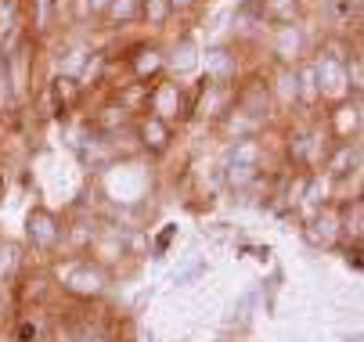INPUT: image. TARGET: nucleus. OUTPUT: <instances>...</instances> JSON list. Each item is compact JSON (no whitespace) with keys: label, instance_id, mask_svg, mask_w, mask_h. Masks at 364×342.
I'll return each instance as SVG.
<instances>
[{"label":"nucleus","instance_id":"8","mask_svg":"<svg viewBox=\"0 0 364 342\" xmlns=\"http://www.w3.org/2000/svg\"><path fill=\"white\" fill-rule=\"evenodd\" d=\"M198 72L205 83H217V87H235L242 79V58L231 43H217L210 51H202L198 58Z\"/></svg>","mask_w":364,"mask_h":342},{"label":"nucleus","instance_id":"27","mask_svg":"<svg viewBox=\"0 0 364 342\" xmlns=\"http://www.w3.org/2000/svg\"><path fill=\"white\" fill-rule=\"evenodd\" d=\"M350 4H353V8H360V4H364V0H350Z\"/></svg>","mask_w":364,"mask_h":342},{"label":"nucleus","instance_id":"24","mask_svg":"<svg viewBox=\"0 0 364 342\" xmlns=\"http://www.w3.org/2000/svg\"><path fill=\"white\" fill-rule=\"evenodd\" d=\"M346 90H350V97H360V90H364V62H360V47H353L350 58H346Z\"/></svg>","mask_w":364,"mask_h":342},{"label":"nucleus","instance_id":"10","mask_svg":"<svg viewBox=\"0 0 364 342\" xmlns=\"http://www.w3.org/2000/svg\"><path fill=\"white\" fill-rule=\"evenodd\" d=\"M231 109H235V87H217V83H205V79L198 76L191 119H205L210 126H217V123L228 119Z\"/></svg>","mask_w":364,"mask_h":342},{"label":"nucleus","instance_id":"17","mask_svg":"<svg viewBox=\"0 0 364 342\" xmlns=\"http://www.w3.org/2000/svg\"><path fill=\"white\" fill-rule=\"evenodd\" d=\"M47 97H50V112H55L58 119H65V116H73L76 109H80V101H83V90H80V83L73 79V76H50V83H47Z\"/></svg>","mask_w":364,"mask_h":342},{"label":"nucleus","instance_id":"6","mask_svg":"<svg viewBox=\"0 0 364 342\" xmlns=\"http://www.w3.org/2000/svg\"><path fill=\"white\" fill-rule=\"evenodd\" d=\"M55 296H58V288H55V277H50L47 263L26 267V270L18 274V281L11 285V303H15L18 314H26V310H43Z\"/></svg>","mask_w":364,"mask_h":342},{"label":"nucleus","instance_id":"12","mask_svg":"<svg viewBox=\"0 0 364 342\" xmlns=\"http://www.w3.org/2000/svg\"><path fill=\"white\" fill-rule=\"evenodd\" d=\"M332 184H343L350 177H360V140H343V144H332L321 170Z\"/></svg>","mask_w":364,"mask_h":342},{"label":"nucleus","instance_id":"22","mask_svg":"<svg viewBox=\"0 0 364 342\" xmlns=\"http://www.w3.org/2000/svg\"><path fill=\"white\" fill-rule=\"evenodd\" d=\"M170 22H173L170 0H141V26H148L151 33H163Z\"/></svg>","mask_w":364,"mask_h":342},{"label":"nucleus","instance_id":"16","mask_svg":"<svg viewBox=\"0 0 364 342\" xmlns=\"http://www.w3.org/2000/svg\"><path fill=\"white\" fill-rule=\"evenodd\" d=\"M303 238L314 249H339V220H336V202L325 206L321 213L303 220Z\"/></svg>","mask_w":364,"mask_h":342},{"label":"nucleus","instance_id":"4","mask_svg":"<svg viewBox=\"0 0 364 342\" xmlns=\"http://www.w3.org/2000/svg\"><path fill=\"white\" fill-rule=\"evenodd\" d=\"M235 112L256 119V123H271L274 112V94H271V76L267 72H242L235 83Z\"/></svg>","mask_w":364,"mask_h":342},{"label":"nucleus","instance_id":"5","mask_svg":"<svg viewBox=\"0 0 364 342\" xmlns=\"http://www.w3.org/2000/svg\"><path fill=\"white\" fill-rule=\"evenodd\" d=\"M123 69H127V79L151 87L155 79L166 76V47L159 40H137V43H130L123 51Z\"/></svg>","mask_w":364,"mask_h":342},{"label":"nucleus","instance_id":"20","mask_svg":"<svg viewBox=\"0 0 364 342\" xmlns=\"http://www.w3.org/2000/svg\"><path fill=\"white\" fill-rule=\"evenodd\" d=\"M26 267H29V260L18 241H8V238L0 241V288H11Z\"/></svg>","mask_w":364,"mask_h":342},{"label":"nucleus","instance_id":"14","mask_svg":"<svg viewBox=\"0 0 364 342\" xmlns=\"http://www.w3.org/2000/svg\"><path fill=\"white\" fill-rule=\"evenodd\" d=\"M336 220H339V249L343 246L360 249V241H364V199L360 194L336 202Z\"/></svg>","mask_w":364,"mask_h":342},{"label":"nucleus","instance_id":"3","mask_svg":"<svg viewBox=\"0 0 364 342\" xmlns=\"http://www.w3.org/2000/svg\"><path fill=\"white\" fill-rule=\"evenodd\" d=\"M62 238H65V216L62 213H55L50 206H33L26 213V249L33 256H40L43 263L58 260Z\"/></svg>","mask_w":364,"mask_h":342},{"label":"nucleus","instance_id":"1","mask_svg":"<svg viewBox=\"0 0 364 342\" xmlns=\"http://www.w3.org/2000/svg\"><path fill=\"white\" fill-rule=\"evenodd\" d=\"M50 277H55V288L62 292L65 299L80 303V307H94L105 299V292L112 285V274L101 267L90 256H62L47 263Z\"/></svg>","mask_w":364,"mask_h":342},{"label":"nucleus","instance_id":"18","mask_svg":"<svg viewBox=\"0 0 364 342\" xmlns=\"http://www.w3.org/2000/svg\"><path fill=\"white\" fill-rule=\"evenodd\" d=\"M259 22H267L271 29L303 26L306 22V4L303 0H259Z\"/></svg>","mask_w":364,"mask_h":342},{"label":"nucleus","instance_id":"7","mask_svg":"<svg viewBox=\"0 0 364 342\" xmlns=\"http://www.w3.org/2000/svg\"><path fill=\"white\" fill-rule=\"evenodd\" d=\"M267 51H271V58H274L278 69H296L303 58H310L306 26H278V29H271Z\"/></svg>","mask_w":364,"mask_h":342},{"label":"nucleus","instance_id":"13","mask_svg":"<svg viewBox=\"0 0 364 342\" xmlns=\"http://www.w3.org/2000/svg\"><path fill=\"white\" fill-rule=\"evenodd\" d=\"M134 112H127L116 97H105L94 112H90V119H87V130L90 133H101V137H116V133H127L130 126H134Z\"/></svg>","mask_w":364,"mask_h":342},{"label":"nucleus","instance_id":"15","mask_svg":"<svg viewBox=\"0 0 364 342\" xmlns=\"http://www.w3.org/2000/svg\"><path fill=\"white\" fill-rule=\"evenodd\" d=\"M198 58H202V51H198L195 36H191V33H181V36L166 47V76H173V79L195 76V72H198Z\"/></svg>","mask_w":364,"mask_h":342},{"label":"nucleus","instance_id":"11","mask_svg":"<svg viewBox=\"0 0 364 342\" xmlns=\"http://www.w3.org/2000/svg\"><path fill=\"white\" fill-rule=\"evenodd\" d=\"M130 133H134L137 152H144V155H151V159H163V155L173 148V140H177V130H173L170 123L155 119V116H148V112H141V116L134 119Z\"/></svg>","mask_w":364,"mask_h":342},{"label":"nucleus","instance_id":"26","mask_svg":"<svg viewBox=\"0 0 364 342\" xmlns=\"http://www.w3.org/2000/svg\"><path fill=\"white\" fill-rule=\"evenodd\" d=\"M4 191H8V180H4V170H0V199H4Z\"/></svg>","mask_w":364,"mask_h":342},{"label":"nucleus","instance_id":"25","mask_svg":"<svg viewBox=\"0 0 364 342\" xmlns=\"http://www.w3.org/2000/svg\"><path fill=\"white\" fill-rule=\"evenodd\" d=\"M205 0H170V8H173V18H191L202 11Z\"/></svg>","mask_w":364,"mask_h":342},{"label":"nucleus","instance_id":"9","mask_svg":"<svg viewBox=\"0 0 364 342\" xmlns=\"http://www.w3.org/2000/svg\"><path fill=\"white\" fill-rule=\"evenodd\" d=\"M360 97H343V101L328 105L321 126L328 133L332 144H343V140H360V126H364V116H360Z\"/></svg>","mask_w":364,"mask_h":342},{"label":"nucleus","instance_id":"2","mask_svg":"<svg viewBox=\"0 0 364 342\" xmlns=\"http://www.w3.org/2000/svg\"><path fill=\"white\" fill-rule=\"evenodd\" d=\"M191 109H195V83H184V79H173V76H163V79L151 83L148 109H144L148 116L163 119L177 130L191 119Z\"/></svg>","mask_w":364,"mask_h":342},{"label":"nucleus","instance_id":"21","mask_svg":"<svg viewBox=\"0 0 364 342\" xmlns=\"http://www.w3.org/2000/svg\"><path fill=\"white\" fill-rule=\"evenodd\" d=\"M325 22L336 29V36H346L350 22H360V8H353L350 0H325Z\"/></svg>","mask_w":364,"mask_h":342},{"label":"nucleus","instance_id":"23","mask_svg":"<svg viewBox=\"0 0 364 342\" xmlns=\"http://www.w3.org/2000/svg\"><path fill=\"white\" fill-rule=\"evenodd\" d=\"M105 8L109 0H73V26H101V18H105Z\"/></svg>","mask_w":364,"mask_h":342},{"label":"nucleus","instance_id":"19","mask_svg":"<svg viewBox=\"0 0 364 342\" xmlns=\"http://www.w3.org/2000/svg\"><path fill=\"white\" fill-rule=\"evenodd\" d=\"M134 26H141V0H109L105 18H101V29L127 33Z\"/></svg>","mask_w":364,"mask_h":342}]
</instances>
